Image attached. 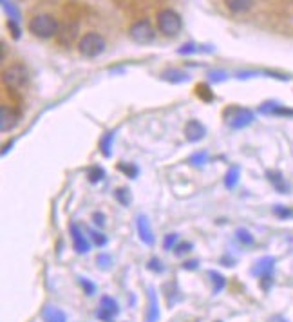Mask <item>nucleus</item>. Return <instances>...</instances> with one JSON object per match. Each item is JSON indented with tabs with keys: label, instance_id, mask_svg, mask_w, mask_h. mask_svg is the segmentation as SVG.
I'll return each instance as SVG.
<instances>
[{
	"label": "nucleus",
	"instance_id": "f257e3e1",
	"mask_svg": "<svg viewBox=\"0 0 293 322\" xmlns=\"http://www.w3.org/2000/svg\"><path fill=\"white\" fill-rule=\"evenodd\" d=\"M27 28H29V31H31L36 38H42V40L58 37L60 33L58 20L49 13H40L36 15V17H33V19L29 20V26H27Z\"/></svg>",
	"mask_w": 293,
	"mask_h": 322
},
{
	"label": "nucleus",
	"instance_id": "f03ea898",
	"mask_svg": "<svg viewBox=\"0 0 293 322\" xmlns=\"http://www.w3.org/2000/svg\"><path fill=\"white\" fill-rule=\"evenodd\" d=\"M156 28L163 37L174 38L179 35L181 28H183V20H181L179 13H176L174 10H163L156 17Z\"/></svg>",
	"mask_w": 293,
	"mask_h": 322
},
{
	"label": "nucleus",
	"instance_id": "7ed1b4c3",
	"mask_svg": "<svg viewBox=\"0 0 293 322\" xmlns=\"http://www.w3.org/2000/svg\"><path fill=\"white\" fill-rule=\"evenodd\" d=\"M107 42L100 33H85L83 37L78 40V53L83 58H96L105 51Z\"/></svg>",
	"mask_w": 293,
	"mask_h": 322
},
{
	"label": "nucleus",
	"instance_id": "20e7f679",
	"mask_svg": "<svg viewBox=\"0 0 293 322\" xmlns=\"http://www.w3.org/2000/svg\"><path fill=\"white\" fill-rule=\"evenodd\" d=\"M129 37L138 46H149L156 38V29H154V26L147 19L136 20L129 28Z\"/></svg>",
	"mask_w": 293,
	"mask_h": 322
},
{
	"label": "nucleus",
	"instance_id": "39448f33",
	"mask_svg": "<svg viewBox=\"0 0 293 322\" xmlns=\"http://www.w3.org/2000/svg\"><path fill=\"white\" fill-rule=\"evenodd\" d=\"M2 80L11 89H20V87H26L29 83V71L22 64H13L8 69H4Z\"/></svg>",
	"mask_w": 293,
	"mask_h": 322
},
{
	"label": "nucleus",
	"instance_id": "423d86ee",
	"mask_svg": "<svg viewBox=\"0 0 293 322\" xmlns=\"http://www.w3.org/2000/svg\"><path fill=\"white\" fill-rule=\"evenodd\" d=\"M223 118H225V123L228 127L237 131V129L248 127L253 122V113L248 109H241V107H230V109L225 111Z\"/></svg>",
	"mask_w": 293,
	"mask_h": 322
},
{
	"label": "nucleus",
	"instance_id": "0eeeda50",
	"mask_svg": "<svg viewBox=\"0 0 293 322\" xmlns=\"http://www.w3.org/2000/svg\"><path fill=\"white\" fill-rule=\"evenodd\" d=\"M273 268H275V259L273 257H262L252 266V275L261 279L264 290H268L273 282Z\"/></svg>",
	"mask_w": 293,
	"mask_h": 322
},
{
	"label": "nucleus",
	"instance_id": "6e6552de",
	"mask_svg": "<svg viewBox=\"0 0 293 322\" xmlns=\"http://www.w3.org/2000/svg\"><path fill=\"white\" fill-rule=\"evenodd\" d=\"M20 122V113L9 105H2L0 107V132H9L13 131Z\"/></svg>",
	"mask_w": 293,
	"mask_h": 322
},
{
	"label": "nucleus",
	"instance_id": "1a4fd4ad",
	"mask_svg": "<svg viewBox=\"0 0 293 322\" xmlns=\"http://www.w3.org/2000/svg\"><path fill=\"white\" fill-rule=\"evenodd\" d=\"M69 232H71V237H72V245H74V250H76V254H89L90 250V243L87 241L85 234L81 230L80 225L76 223H71L69 225Z\"/></svg>",
	"mask_w": 293,
	"mask_h": 322
},
{
	"label": "nucleus",
	"instance_id": "9d476101",
	"mask_svg": "<svg viewBox=\"0 0 293 322\" xmlns=\"http://www.w3.org/2000/svg\"><path fill=\"white\" fill-rule=\"evenodd\" d=\"M147 299H149V304H147L145 322H158L159 317H161V311H159L158 293H156V290H154V288H149V290H147Z\"/></svg>",
	"mask_w": 293,
	"mask_h": 322
},
{
	"label": "nucleus",
	"instance_id": "9b49d317",
	"mask_svg": "<svg viewBox=\"0 0 293 322\" xmlns=\"http://www.w3.org/2000/svg\"><path fill=\"white\" fill-rule=\"evenodd\" d=\"M207 136V127L198 120H190L185 125V138L190 143H198Z\"/></svg>",
	"mask_w": 293,
	"mask_h": 322
},
{
	"label": "nucleus",
	"instance_id": "f8f14e48",
	"mask_svg": "<svg viewBox=\"0 0 293 322\" xmlns=\"http://www.w3.org/2000/svg\"><path fill=\"white\" fill-rule=\"evenodd\" d=\"M136 227H138V236L140 239L143 241L147 246H152L154 245V234H152V228H150V223L147 219V216H138L136 218Z\"/></svg>",
	"mask_w": 293,
	"mask_h": 322
},
{
	"label": "nucleus",
	"instance_id": "ddd939ff",
	"mask_svg": "<svg viewBox=\"0 0 293 322\" xmlns=\"http://www.w3.org/2000/svg\"><path fill=\"white\" fill-rule=\"evenodd\" d=\"M255 0H225V6L234 15H244L253 8Z\"/></svg>",
	"mask_w": 293,
	"mask_h": 322
},
{
	"label": "nucleus",
	"instance_id": "4468645a",
	"mask_svg": "<svg viewBox=\"0 0 293 322\" xmlns=\"http://www.w3.org/2000/svg\"><path fill=\"white\" fill-rule=\"evenodd\" d=\"M42 320L44 322H67V315H65L60 308L49 304V306H45L44 311H42Z\"/></svg>",
	"mask_w": 293,
	"mask_h": 322
},
{
	"label": "nucleus",
	"instance_id": "2eb2a0df",
	"mask_svg": "<svg viewBox=\"0 0 293 322\" xmlns=\"http://www.w3.org/2000/svg\"><path fill=\"white\" fill-rule=\"evenodd\" d=\"M163 80H167L170 83H185L190 80V76L185 71H179V69H170V71H165L163 73Z\"/></svg>",
	"mask_w": 293,
	"mask_h": 322
},
{
	"label": "nucleus",
	"instance_id": "dca6fc26",
	"mask_svg": "<svg viewBox=\"0 0 293 322\" xmlns=\"http://www.w3.org/2000/svg\"><path fill=\"white\" fill-rule=\"evenodd\" d=\"M208 277H210V281H212V291L217 295L226 286L225 275H221V273L216 272V270H210V272H208Z\"/></svg>",
	"mask_w": 293,
	"mask_h": 322
},
{
	"label": "nucleus",
	"instance_id": "f3484780",
	"mask_svg": "<svg viewBox=\"0 0 293 322\" xmlns=\"http://www.w3.org/2000/svg\"><path fill=\"white\" fill-rule=\"evenodd\" d=\"M113 140H114V132H107L102 141H100V150L105 158H111L113 156Z\"/></svg>",
	"mask_w": 293,
	"mask_h": 322
},
{
	"label": "nucleus",
	"instance_id": "a211bd4d",
	"mask_svg": "<svg viewBox=\"0 0 293 322\" xmlns=\"http://www.w3.org/2000/svg\"><path fill=\"white\" fill-rule=\"evenodd\" d=\"M100 306L109 309V311H113L114 315L120 313V304H118V300L114 299V297H111V295H104V297L100 299Z\"/></svg>",
	"mask_w": 293,
	"mask_h": 322
},
{
	"label": "nucleus",
	"instance_id": "6ab92c4d",
	"mask_svg": "<svg viewBox=\"0 0 293 322\" xmlns=\"http://www.w3.org/2000/svg\"><path fill=\"white\" fill-rule=\"evenodd\" d=\"M116 199L120 201V204L123 206H129L132 203V194H131V188H127V186H120L116 190Z\"/></svg>",
	"mask_w": 293,
	"mask_h": 322
},
{
	"label": "nucleus",
	"instance_id": "aec40b11",
	"mask_svg": "<svg viewBox=\"0 0 293 322\" xmlns=\"http://www.w3.org/2000/svg\"><path fill=\"white\" fill-rule=\"evenodd\" d=\"M266 176L279 192H288V185L284 183V179H282V176L279 172H268Z\"/></svg>",
	"mask_w": 293,
	"mask_h": 322
},
{
	"label": "nucleus",
	"instance_id": "412c9836",
	"mask_svg": "<svg viewBox=\"0 0 293 322\" xmlns=\"http://www.w3.org/2000/svg\"><path fill=\"white\" fill-rule=\"evenodd\" d=\"M239 181V168L237 167H232L225 176V186L226 188H234Z\"/></svg>",
	"mask_w": 293,
	"mask_h": 322
},
{
	"label": "nucleus",
	"instance_id": "4be33fe9",
	"mask_svg": "<svg viewBox=\"0 0 293 322\" xmlns=\"http://www.w3.org/2000/svg\"><path fill=\"white\" fill-rule=\"evenodd\" d=\"M2 8H4V11L8 13L9 20H15V22L20 20V11H18V8H15V6L11 4V0H2Z\"/></svg>",
	"mask_w": 293,
	"mask_h": 322
},
{
	"label": "nucleus",
	"instance_id": "5701e85b",
	"mask_svg": "<svg viewBox=\"0 0 293 322\" xmlns=\"http://www.w3.org/2000/svg\"><path fill=\"white\" fill-rule=\"evenodd\" d=\"M78 284L81 286V290L85 295H94L96 293V284L92 281H89L87 277H78Z\"/></svg>",
	"mask_w": 293,
	"mask_h": 322
},
{
	"label": "nucleus",
	"instance_id": "b1692460",
	"mask_svg": "<svg viewBox=\"0 0 293 322\" xmlns=\"http://www.w3.org/2000/svg\"><path fill=\"white\" fill-rule=\"evenodd\" d=\"M96 264H98L100 270L107 272V270L113 268V257H111L109 254H100L98 257H96Z\"/></svg>",
	"mask_w": 293,
	"mask_h": 322
},
{
	"label": "nucleus",
	"instance_id": "393cba45",
	"mask_svg": "<svg viewBox=\"0 0 293 322\" xmlns=\"http://www.w3.org/2000/svg\"><path fill=\"white\" fill-rule=\"evenodd\" d=\"M89 234H90V239H92V243H94V246H100V248H102V246H105L109 243L107 236H105V234H102L100 230H90Z\"/></svg>",
	"mask_w": 293,
	"mask_h": 322
},
{
	"label": "nucleus",
	"instance_id": "a878e982",
	"mask_svg": "<svg viewBox=\"0 0 293 322\" xmlns=\"http://www.w3.org/2000/svg\"><path fill=\"white\" fill-rule=\"evenodd\" d=\"M118 170H122V172H125V176L127 177H131V179H134L136 176H138V167L136 165H132V163H120L118 165Z\"/></svg>",
	"mask_w": 293,
	"mask_h": 322
},
{
	"label": "nucleus",
	"instance_id": "bb28decb",
	"mask_svg": "<svg viewBox=\"0 0 293 322\" xmlns=\"http://www.w3.org/2000/svg\"><path fill=\"white\" fill-rule=\"evenodd\" d=\"M235 237H237V241L243 243V245H253V236L246 228H239V230L235 232Z\"/></svg>",
	"mask_w": 293,
	"mask_h": 322
},
{
	"label": "nucleus",
	"instance_id": "cd10ccee",
	"mask_svg": "<svg viewBox=\"0 0 293 322\" xmlns=\"http://www.w3.org/2000/svg\"><path fill=\"white\" fill-rule=\"evenodd\" d=\"M199 51H208V47H199L198 44H185L177 49V53L179 55H192V53H199Z\"/></svg>",
	"mask_w": 293,
	"mask_h": 322
},
{
	"label": "nucleus",
	"instance_id": "c85d7f7f",
	"mask_svg": "<svg viewBox=\"0 0 293 322\" xmlns=\"http://www.w3.org/2000/svg\"><path fill=\"white\" fill-rule=\"evenodd\" d=\"M104 176H105V170L102 167H94V168H90L89 170V181L90 183H100L102 179H104Z\"/></svg>",
	"mask_w": 293,
	"mask_h": 322
},
{
	"label": "nucleus",
	"instance_id": "c756f323",
	"mask_svg": "<svg viewBox=\"0 0 293 322\" xmlns=\"http://www.w3.org/2000/svg\"><path fill=\"white\" fill-rule=\"evenodd\" d=\"M192 250H194V245H192V243H188V241H181V243L176 245V248H174V254L185 255V254H188V252H192Z\"/></svg>",
	"mask_w": 293,
	"mask_h": 322
},
{
	"label": "nucleus",
	"instance_id": "7c9ffc66",
	"mask_svg": "<svg viewBox=\"0 0 293 322\" xmlns=\"http://www.w3.org/2000/svg\"><path fill=\"white\" fill-rule=\"evenodd\" d=\"M96 317H98L102 322H114V317H116V315H114L113 311H109V309L100 306V308L96 309Z\"/></svg>",
	"mask_w": 293,
	"mask_h": 322
},
{
	"label": "nucleus",
	"instance_id": "2f4dec72",
	"mask_svg": "<svg viewBox=\"0 0 293 322\" xmlns=\"http://www.w3.org/2000/svg\"><path fill=\"white\" fill-rule=\"evenodd\" d=\"M177 245V234L176 232H172V234H167L165 239H163V248L165 250H174Z\"/></svg>",
	"mask_w": 293,
	"mask_h": 322
},
{
	"label": "nucleus",
	"instance_id": "473e14b6",
	"mask_svg": "<svg viewBox=\"0 0 293 322\" xmlns=\"http://www.w3.org/2000/svg\"><path fill=\"white\" fill-rule=\"evenodd\" d=\"M273 213H275V216H279L280 219L293 218V210H291V208H284V206H280V204L273 206Z\"/></svg>",
	"mask_w": 293,
	"mask_h": 322
},
{
	"label": "nucleus",
	"instance_id": "72a5a7b5",
	"mask_svg": "<svg viewBox=\"0 0 293 322\" xmlns=\"http://www.w3.org/2000/svg\"><path fill=\"white\" fill-rule=\"evenodd\" d=\"M147 268H149L150 272H156V273H161L163 270H165V266H163V263L159 261L158 257H152L149 261V264H147Z\"/></svg>",
	"mask_w": 293,
	"mask_h": 322
},
{
	"label": "nucleus",
	"instance_id": "f704fd0d",
	"mask_svg": "<svg viewBox=\"0 0 293 322\" xmlns=\"http://www.w3.org/2000/svg\"><path fill=\"white\" fill-rule=\"evenodd\" d=\"M198 94L203 98V100H207V101H210L214 98V94H212V91L208 89V85H205V83H201V85L198 87Z\"/></svg>",
	"mask_w": 293,
	"mask_h": 322
},
{
	"label": "nucleus",
	"instance_id": "c9c22d12",
	"mask_svg": "<svg viewBox=\"0 0 293 322\" xmlns=\"http://www.w3.org/2000/svg\"><path fill=\"white\" fill-rule=\"evenodd\" d=\"M8 29L11 31V37H13L15 40L20 38V26H18V22H15V20H8Z\"/></svg>",
	"mask_w": 293,
	"mask_h": 322
},
{
	"label": "nucleus",
	"instance_id": "e433bc0d",
	"mask_svg": "<svg viewBox=\"0 0 293 322\" xmlns=\"http://www.w3.org/2000/svg\"><path fill=\"white\" fill-rule=\"evenodd\" d=\"M92 221H94V225H98V227H105V216L102 212L92 213Z\"/></svg>",
	"mask_w": 293,
	"mask_h": 322
},
{
	"label": "nucleus",
	"instance_id": "4c0bfd02",
	"mask_svg": "<svg viewBox=\"0 0 293 322\" xmlns=\"http://www.w3.org/2000/svg\"><path fill=\"white\" fill-rule=\"evenodd\" d=\"M183 268H185V270H198V268H199V261H198V259H190V261L183 263Z\"/></svg>",
	"mask_w": 293,
	"mask_h": 322
},
{
	"label": "nucleus",
	"instance_id": "58836bf2",
	"mask_svg": "<svg viewBox=\"0 0 293 322\" xmlns=\"http://www.w3.org/2000/svg\"><path fill=\"white\" fill-rule=\"evenodd\" d=\"M205 159H207V152H199V154L192 156V158H190V161H192V163L201 165V163H205Z\"/></svg>",
	"mask_w": 293,
	"mask_h": 322
},
{
	"label": "nucleus",
	"instance_id": "ea45409f",
	"mask_svg": "<svg viewBox=\"0 0 293 322\" xmlns=\"http://www.w3.org/2000/svg\"><path fill=\"white\" fill-rule=\"evenodd\" d=\"M225 78H226V73H221V71H216V73L210 74V80H212V82H221Z\"/></svg>",
	"mask_w": 293,
	"mask_h": 322
},
{
	"label": "nucleus",
	"instance_id": "a19ab883",
	"mask_svg": "<svg viewBox=\"0 0 293 322\" xmlns=\"http://www.w3.org/2000/svg\"><path fill=\"white\" fill-rule=\"evenodd\" d=\"M0 46H2V56H0V58H2V62H4V60H6V51H8V46H6V42H2Z\"/></svg>",
	"mask_w": 293,
	"mask_h": 322
},
{
	"label": "nucleus",
	"instance_id": "79ce46f5",
	"mask_svg": "<svg viewBox=\"0 0 293 322\" xmlns=\"http://www.w3.org/2000/svg\"><path fill=\"white\" fill-rule=\"evenodd\" d=\"M217 322H221V320H217Z\"/></svg>",
	"mask_w": 293,
	"mask_h": 322
}]
</instances>
